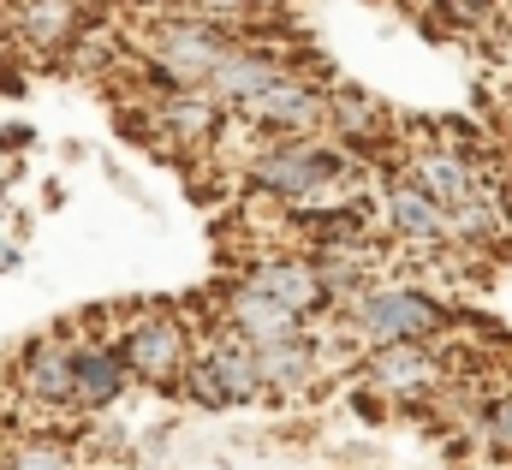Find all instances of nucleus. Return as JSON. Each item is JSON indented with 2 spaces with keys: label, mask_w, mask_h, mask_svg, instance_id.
Wrapping results in <instances>:
<instances>
[{
  "label": "nucleus",
  "mask_w": 512,
  "mask_h": 470,
  "mask_svg": "<svg viewBox=\"0 0 512 470\" xmlns=\"http://www.w3.org/2000/svg\"><path fill=\"white\" fill-rule=\"evenodd\" d=\"M245 173H251L256 191H268V197H280V203H322V197H334L358 167H352L346 149H334V143H322V137H280V143H268L262 155H251Z\"/></svg>",
  "instance_id": "nucleus-1"
},
{
  "label": "nucleus",
  "mask_w": 512,
  "mask_h": 470,
  "mask_svg": "<svg viewBox=\"0 0 512 470\" xmlns=\"http://www.w3.org/2000/svg\"><path fill=\"white\" fill-rule=\"evenodd\" d=\"M233 48H239V42L227 36V24H209V18H197V12L161 18V24L149 30V42H143L149 72L167 78L173 90H209Z\"/></svg>",
  "instance_id": "nucleus-2"
},
{
  "label": "nucleus",
  "mask_w": 512,
  "mask_h": 470,
  "mask_svg": "<svg viewBox=\"0 0 512 470\" xmlns=\"http://www.w3.org/2000/svg\"><path fill=\"white\" fill-rule=\"evenodd\" d=\"M340 322L364 346H399V340H435L453 316L441 298H429L417 286H364L358 298L340 304Z\"/></svg>",
  "instance_id": "nucleus-3"
},
{
  "label": "nucleus",
  "mask_w": 512,
  "mask_h": 470,
  "mask_svg": "<svg viewBox=\"0 0 512 470\" xmlns=\"http://www.w3.org/2000/svg\"><path fill=\"white\" fill-rule=\"evenodd\" d=\"M120 357H126L131 381L143 387H185L191 381V334L173 310H137L120 328Z\"/></svg>",
  "instance_id": "nucleus-4"
},
{
  "label": "nucleus",
  "mask_w": 512,
  "mask_h": 470,
  "mask_svg": "<svg viewBox=\"0 0 512 470\" xmlns=\"http://www.w3.org/2000/svg\"><path fill=\"white\" fill-rule=\"evenodd\" d=\"M191 399L197 405H209V411H221V405H245L256 393H268V381H262V357H256L251 340H239L233 328L209 346V352L191 363Z\"/></svg>",
  "instance_id": "nucleus-5"
},
{
  "label": "nucleus",
  "mask_w": 512,
  "mask_h": 470,
  "mask_svg": "<svg viewBox=\"0 0 512 470\" xmlns=\"http://www.w3.org/2000/svg\"><path fill=\"white\" fill-rule=\"evenodd\" d=\"M239 119L256 125V131H274V137H310V131L328 119V102H322L298 72H280L262 96H251V102L239 108Z\"/></svg>",
  "instance_id": "nucleus-6"
},
{
  "label": "nucleus",
  "mask_w": 512,
  "mask_h": 470,
  "mask_svg": "<svg viewBox=\"0 0 512 470\" xmlns=\"http://www.w3.org/2000/svg\"><path fill=\"white\" fill-rule=\"evenodd\" d=\"M227 328H233L239 340H251L256 352H268V346H286V340H304V334H310V322H304L298 310H286L280 298H268V292L251 286V280H239V286L227 292Z\"/></svg>",
  "instance_id": "nucleus-7"
},
{
  "label": "nucleus",
  "mask_w": 512,
  "mask_h": 470,
  "mask_svg": "<svg viewBox=\"0 0 512 470\" xmlns=\"http://www.w3.org/2000/svg\"><path fill=\"white\" fill-rule=\"evenodd\" d=\"M405 173L453 215V209H465L471 197H483L489 185H483V173H477V161L465 155V149H447V143H417L411 149V161H405Z\"/></svg>",
  "instance_id": "nucleus-8"
},
{
  "label": "nucleus",
  "mask_w": 512,
  "mask_h": 470,
  "mask_svg": "<svg viewBox=\"0 0 512 470\" xmlns=\"http://www.w3.org/2000/svg\"><path fill=\"white\" fill-rule=\"evenodd\" d=\"M245 280L262 286L268 298H280L286 310H298L304 322H316L322 310H334V292H328V280H322V262H316V256H268V262H256Z\"/></svg>",
  "instance_id": "nucleus-9"
},
{
  "label": "nucleus",
  "mask_w": 512,
  "mask_h": 470,
  "mask_svg": "<svg viewBox=\"0 0 512 470\" xmlns=\"http://www.w3.org/2000/svg\"><path fill=\"white\" fill-rule=\"evenodd\" d=\"M18 375H24V393H30V399L60 405V411H78V340H72V334H42V340H30Z\"/></svg>",
  "instance_id": "nucleus-10"
},
{
  "label": "nucleus",
  "mask_w": 512,
  "mask_h": 470,
  "mask_svg": "<svg viewBox=\"0 0 512 470\" xmlns=\"http://www.w3.org/2000/svg\"><path fill=\"white\" fill-rule=\"evenodd\" d=\"M382 215L387 227L405 238V244H447L453 238V215L411 179V173H399V179H387L382 191Z\"/></svg>",
  "instance_id": "nucleus-11"
},
{
  "label": "nucleus",
  "mask_w": 512,
  "mask_h": 470,
  "mask_svg": "<svg viewBox=\"0 0 512 470\" xmlns=\"http://www.w3.org/2000/svg\"><path fill=\"white\" fill-rule=\"evenodd\" d=\"M364 375L382 387V393H429L435 375H441V357L429 340H399V346H370L364 357Z\"/></svg>",
  "instance_id": "nucleus-12"
},
{
  "label": "nucleus",
  "mask_w": 512,
  "mask_h": 470,
  "mask_svg": "<svg viewBox=\"0 0 512 470\" xmlns=\"http://www.w3.org/2000/svg\"><path fill=\"white\" fill-rule=\"evenodd\" d=\"M78 24H84L78 0H12V30L36 54H66L78 42Z\"/></svg>",
  "instance_id": "nucleus-13"
},
{
  "label": "nucleus",
  "mask_w": 512,
  "mask_h": 470,
  "mask_svg": "<svg viewBox=\"0 0 512 470\" xmlns=\"http://www.w3.org/2000/svg\"><path fill=\"white\" fill-rule=\"evenodd\" d=\"M131 369L120 346H96V340H78V411H108L120 405Z\"/></svg>",
  "instance_id": "nucleus-14"
},
{
  "label": "nucleus",
  "mask_w": 512,
  "mask_h": 470,
  "mask_svg": "<svg viewBox=\"0 0 512 470\" xmlns=\"http://www.w3.org/2000/svg\"><path fill=\"white\" fill-rule=\"evenodd\" d=\"M233 114L215 90H179V96H167L161 102V125L185 143V149H197V143H209L215 131H221V119Z\"/></svg>",
  "instance_id": "nucleus-15"
},
{
  "label": "nucleus",
  "mask_w": 512,
  "mask_h": 470,
  "mask_svg": "<svg viewBox=\"0 0 512 470\" xmlns=\"http://www.w3.org/2000/svg\"><path fill=\"white\" fill-rule=\"evenodd\" d=\"M262 357V381L268 387H280V393H298V387H310L316 381V340L304 334V340H286V346H268Z\"/></svg>",
  "instance_id": "nucleus-16"
},
{
  "label": "nucleus",
  "mask_w": 512,
  "mask_h": 470,
  "mask_svg": "<svg viewBox=\"0 0 512 470\" xmlns=\"http://www.w3.org/2000/svg\"><path fill=\"white\" fill-rule=\"evenodd\" d=\"M328 125H334V131H346L352 143H370V137H382V131H387V114L370 102V96L340 90V96L328 102Z\"/></svg>",
  "instance_id": "nucleus-17"
},
{
  "label": "nucleus",
  "mask_w": 512,
  "mask_h": 470,
  "mask_svg": "<svg viewBox=\"0 0 512 470\" xmlns=\"http://www.w3.org/2000/svg\"><path fill=\"white\" fill-rule=\"evenodd\" d=\"M0 470H78V459H72V447H60V441H24Z\"/></svg>",
  "instance_id": "nucleus-18"
},
{
  "label": "nucleus",
  "mask_w": 512,
  "mask_h": 470,
  "mask_svg": "<svg viewBox=\"0 0 512 470\" xmlns=\"http://www.w3.org/2000/svg\"><path fill=\"white\" fill-rule=\"evenodd\" d=\"M483 447L495 459H512V393H501L489 411H483Z\"/></svg>",
  "instance_id": "nucleus-19"
},
{
  "label": "nucleus",
  "mask_w": 512,
  "mask_h": 470,
  "mask_svg": "<svg viewBox=\"0 0 512 470\" xmlns=\"http://www.w3.org/2000/svg\"><path fill=\"white\" fill-rule=\"evenodd\" d=\"M441 12H447V24H489V18H501V0H435Z\"/></svg>",
  "instance_id": "nucleus-20"
},
{
  "label": "nucleus",
  "mask_w": 512,
  "mask_h": 470,
  "mask_svg": "<svg viewBox=\"0 0 512 470\" xmlns=\"http://www.w3.org/2000/svg\"><path fill=\"white\" fill-rule=\"evenodd\" d=\"M256 0H185V12H197V18H209V24H233V18H245Z\"/></svg>",
  "instance_id": "nucleus-21"
},
{
  "label": "nucleus",
  "mask_w": 512,
  "mask_h": 470,
  "mask_svg": "<svg viewBox=\"0 0 512 470\" xmlns=\"http://www.w3.org/2000/svg\"><path fill=\"white\" fill-rule=\"evenodd\" d=\"M30 137H36V131H30V125H6V131H0V149H24V143H30Z\"/></svg>",
  "instance_id": "nucleus-22"
},
{
  "label": "nucleus",
  "mask_w": 512,
  "mask_h": 470,
  "mask_svg": "<svg viewBox=\"0 0 512 470\" xmlns=\"http://www.w3.org/2000/svg\"><path fill=\"white\" fill-rule=\"evenodd\" d=\"M12 268H18V244H6V238H0V274H12Z\"/></svg>",
  "instance_id": "nucleus-23"
},
{
  "label": "nucleus",
  "mask_w": 512,
  "mask_h": 470,
  "mask_svg": "<svg viewBox=\"0 0 512 470\" xmlns=\"http://www.w3.org/2000/svg\"><path fill=\"white\" fill-rule=\"evenodd\" d=\"M501 203H507V221H512V173L501 179Z\"/></svg>",
  "instance_id": "nucleus-24"
},
{
  "label": "nucleus",
  "mask_w": 512,
  "mask_h": 470,
  "mask_svg": "<svg viewBox=\"0 0 512 470\" xmlns=\"http://www.w3.org/2000/svg\"><path fill=\"white\" fill-rule=\"evenodd\" d=\"M143 6H185V0H143Z\"/></svg>",
  "instance_id": "nucleus-25"
},
{
  "label": "nucleus",
  "mask_w": 512,
  "mask_h": 470,
  "mask_svg": "<svg viewBox=\"0 0 512 470\" xmlns=\"http://www.w3.org/2000/svg\"><path fill=\"white\" fill-rule=\"evenodd\" d=\"M507 149H512V119H507Z\"/></svg>",
  "instance_id": "nucleus-26"
},
{
  "label": "nucleus",
  "mask_w": 512,
  "mask_h": 470,
  "mask_svg": "<svg viewBox=\"0 0 512 470\" xmlns=\"http://www.w3.org/2000/svg\"><path fill=\"white\" fill-rule=\"evenodd\" d=\"M197 470H203V465H197ZM209 470H221V465H209Z\"/></svg>",
  "instance_id": "nucleus-27"
}]
</instances>
